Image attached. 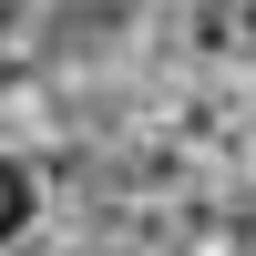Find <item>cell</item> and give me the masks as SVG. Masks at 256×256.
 Here are the masks:
<instances>
[{
    "instance_id": "obj_1",
    "label": "cell",
    "mask_w": 256,
    "mask_h": 256,
    "mask_svg": "<svg viewBox=\"0 0 256 256\" xmlns=\"http://www.w3.org/2000/svg\"><path fill=\"white\" fill-rule=\"evenodd\" d=\"M31 205H41V195H31V174H20L10 154H0V246H10L20 226H31Z\"/></svg>"
}]
</instances>
